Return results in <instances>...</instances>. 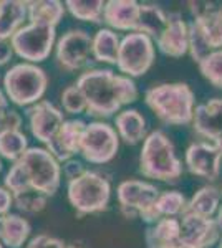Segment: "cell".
<instances>
[{
    "label": "cell",
    "instance_id": "obj_16",
    "mask_svg": "<svg viewBox=\"0 0 222 248\" xmlns=\"http://www.w3.org/2000/svg\"><path fill=\"white\" fill-rule=\"evenodd\" d=\"M156 46L171 58H181L189 53V23L177 12L168 15V25L156 40Z\"/></svg>",
    "mask_w": 222,
    "mask_h": 248
},
{
    "label": "cell",
    "instance_id": "obj_22",
    "mask_svg": "<svg viewBox=\"0 0 222 248\" xmlns=\"http://www.w3.org/2000/svg\"><path fill=\"white\" fill-rule=\"evenodd\" d=\"M32 225L18 214H7L0 223V242L9 248H22L30 237Z\"/></svg>",
    "mask_w": 222,
    "mask_h": 248
},
{
    "label": "cell",
    "instance_id": "obj_46",
    "mask_svg": "<svg viewBox=\"0 0 222 248\" xmlns=\"http://www.w3.org/2000/svg\"><path fill=\"white\" fill-rule=\"evenodd\" d=\"M221 194H222V189H221Z\"/></svg>",
    "mask_w": 222,
    "mask_h": 248
},
{
    "label": "cell",
    "instance_id": "obj_31",
    "mask_svg": "<svg viewBox=\"0 0 222 248\" xmlns=\"http://www.w3.org/2000/svg\"><path fill=\"white\" fill-rule=\"evenodd\" d=\"M48 203V197L40 192L30 189L25 192H20V194L14 195V205L17 207L20 212L23 214H40Z\"/></svg>",
    "mask_w": 222,
    "mask_h": 248
},
{
    "label": "cell",
    "instance_id": "obj_38",
    "mask_svg": "<svg viewBox=\"0 0 222 248\" xmlns=\"http://www.w3.org/2000/svg\"><path fill=\"white\" fill-rule=\"evenodd\" d=\"M14 57V48L9 40H0V66L7 65Z\"/></svg>",
    "mask_w": 222,
    "mask_h": 248
},
{
    "label": "cell",
    "instance_id": "obj_33",
    "mask_svg": "<svg viewBox=\"0 0 222 248\" xmlns=\"http://www.w3.org/2000/svg\"><path fill=\"white\" fill-rule=\"evenodd\" d=\"M3 187L9 189L14 195L32 189L25 170H23V167L18 162H14V166L5 174V177H3Z\"/></svg>",
    "mask_w": 222,
    "mask_h": 248
},
{
    "label": "cell",
    "instance_id": "obj_21",
    "mask_svg": "<svg viewBox=\"0 0 222 248\" xmlns=\"http://www.w3.org/2000/svg\"><path fill=\"white\" fill-rule=\"evenodd\" d=\"M28 18V2L0 0V40H9Z\"/></svg>",
    "mask_w": 222,
    "mask_h": 248
},
{
    "label": "cell",
    "instance_id": "obj_3",
    "mask_svg": "<svg viewBox=\"0 0 222 248\" xmlns=\"http://www.w3.org/2000/svg\"><path fill=\"white\" fill-rule=\"evenodd\" d=\"M139 172L146 179L161 182H176L183 175V162L176 155L174 144L164 131H151L143 141Z\"/></svg>",
    "mask_w": 222,
    "mask_h": 248
},
{
    "label": "cell",
    "instance_id": "obj_27",
    "mask_svg": "<svg viewBox=\"0 0 222 248\" xmlns=\"http://www.w3.org/2000/svg\"><path fill=\"white\" fill-rule=\"evenodd\" d=\"M28 151V139L22 131H0V155L7 161L17 162Z\"/></svg>",
    "mask_w": 222,
    "mask_h": 248
},
{
    "label": "cell",
    "instance_id": "obj_17",
    "mask_svg": "<svg viewBox=\"0 0 222 248\" xmlns=\"http://www.w3.org/2000/svg\"><path fill=\"white\" fill-rule=\"evenodd\" d=\"M192 127L201 138L217 141L222 138V98H212L197 105L192 118Z\"/></svg>",
    "mask_w": 222,
    "mask_h": 248
},
{
    "label": "cell",
    "instance_id": "obj_5",
    "mask_svg": "<svg viewBox=\"0 0 222 248\" xmlns=\"http://www.w3.org/2000/svg\"><path fill=\"white\" fill-rule=\"evenodd\" d=\"M68 202L80 217L106 210L111 199V184L103 174L86 170L78 179L68 182Z\"/></svg>",
    "mask_w": 222,
    "mask_h": 248
},
{
    "label": "cell",
    "instance_id": "obj_34",
    "mask_svg": "<svg viewBox=\"0 0 222 248\" xmlns=\"http://www.w3.org/2000/svg\"><path fill=\"white\" fill-rule=\"evenodd\" d=\"M27 248H67V243L56 237H51V235L40 233L28 242Z\"/></svg>",
    "mask_w": 222,
    "mask_h": 248
},
{
    "label": "cell",
    "instance_id": "obj_8",
    "mask_svg": "<svg viewBox=\"0 0 222 248\" xmlns=\"http://www.w3.org/2000/svg\"><path fill=\"white\" fill-rule=\"evenodd\" d=\"M156 60L154 42L144 33L131 31L121 38L116 66L124 77L138 78L149 71Z\"/></svg>",
    "mask_w": 222,
    "mask_h": 248
},
{
    "label": "cell",
    "instance_id": "obj_4",
    "mask_svg": "<svg viewBox=\"0 0 222 248\" xmlns=\"http://www.w3.org/2000/svg\"><path fill=\"white\" fill-rule=\"evenodd\" d=\"M48 86V77L45 70L34 63H17L7 70L3 77V91L5 96L17 106L30 108L42 101Z\"/></svg>",
    "mask_w": 222,
    "mask_h": 248
},
{
    "label": "cell",
    "instance_id": "obj_12",
    "mask_svg": "<svg viewBox=\"0 0 222 248\" xmlns=\"http://www.w3.org/2000/svg\"><path fill=\"white\" fill-rule=\"evenodd\" d=\"M179 242L183 248H211L221 240L216 218L184 212L179 217Z\"/></svg>",
    "mask_w": 222,
    "mask_h": 248
},
{
    "label": "cell",
    "instance_id": "obj_18",
    "mask_svg": "<svg viewBox=\"0 0 222 248\" xmlns=\"http://www.w3.org/2000/svg\"><path fill=\"white\" fill-rule=\"evenodd\" d=\"M139 18V3L135 0H110L104 5L103 22L111 30L136 31Z\"/></svg>",
    "mask_w": 222,
    "mask_h": 248
},
{
    "label": "cell",
    "instance_id": "obj_24",
    "mask_svg": "<svg viewBox=\"0 0 222 248\" xmlns=\"http://www.w3.org/2000/svg\"><path fill=\"white\" fill-rule=\"evenodd\" d=\"M120 43H121V40L115 30H111V29L98 30L93 35V43H91L93 58L100 63L116 65Z\"/></svg>",
    "mask_w": 222,
    "mask_h": 248
},
{
    "label": "cell",
    "instance_id": "obj_10",
    "mask_svg": "<svg viewBox=\"0 0 222 248\" xmlns=\"http://www.w3.org/2000/svg\"><path fill=\"white\" fill-rule=\"evenodd\" d=\"M120 149V136L108 123L86 124L80 144V154L90 164H106L115 159Z\"/></svg>",
    "mask_w": 222,
    "mask_h": 248
},
{
    "label": "cell",
    "instance_id": "obj_44",
    "mask_svg": "<svg viewBox=\"0 0 222 248\" xmlns=\"http://www.w3.org/2000/svg\"><path fill=\"white\" fill-rule=\"evenodd\" d=\"M0 170H2V161H0Z\"/></svg>",
    "mask_w": 222,
    "mask_h": 248
},
{
    "label": "cell",
    "instance_id": "obj_19",
    "mask_svg": "<svg viewBox=\"0 0 222 248\" xmlns=\"http://www.w3.org/2000/svg\"><path fill=\"white\" fill-rule=\"evenodd\" d=\"M181 223L176 217H164L146 229V248H183L179 242Z\"/></svg>",
    "mask_w": 222,
    "mask_h": 248
},
{
    "label": "cell",
    "instance_id": "obj_43",
    "mask_svg": "<svg viewBox=\"0 0 222 248\" xmlns=\"http://www.w3.org/2000/svg\"><path fill=\"white\" fill-rule=\"evenodd\" d=\"M0 248H3V243L2 242H0Z\"/></svg>",
    "mask_w": 222,
    "mask_h": 248
},
{
    "label": "cell",
    "instance_id": "obj_32",
    "mask_svg": "<svg viewBox=\"0 0 222 248\" xmlns=\"http://www.w3.org/2000/svg\"><path fill=\"white\" fill-rule=\"evenodd\" d=\"M62 106L68 114H82L86 111V99L76 85H70L62 93Z\"/></svg>",
    "mask_w": 222,
    "mask_h": 248
},
{
    "label": "cell",
    "instance_id": "obj_6",
    "mask_svg": "<svg viewBox=\"0 0 222 248\" xmlns=\"http://www.w3.org/2000/svg\"><path fill=\"white\" fill-rule=\"evenodd\" d=\"M159 194L161 192L154 184L138 181V179L123 181L116 189V197H118L121 214L124 215V218H141L149 225L161 220L156 210Z\"/></svg>",
    "mask_w": 222,
    "mask_h": 248
},
{
    "label": "cell",
    "instance_id": "obj_37",
    "mask_svg": "<svg viewBox=\"0 0 222 248\" xmlns=\"http://www.w3.org/2000/svg\"><path fill=\"white\" fill-rule=\"evenodd\" d=\"M20 126H22V116H20L15 109H10L9 114L5 116L3 119V124H2V129H14V131H18Z\"/></svg>",
    "mask_w": 222,
    "mask_h": 248
},
{
    "label": "cell",
    "instance_id": "obj_29",
    "mask_svg": "<svg viewBox=\"0 0 222 248\" xmlns=\"http://www.w3.org/2000/svg\"><path fill=\"white\" fill-rule=\"evenodd\" d=\"M156 210L161 218L164 217H181L188 210V201L184 194L179 190H166L161 192L156 202Z\"/></svg>",
    "mask_w": 222,
    "mask_h": 248
},
{
    "label": "cell",
    "instance_id": "obj_28",
    "mask_svg": "<svg viewBox=\"0 0 222 248\" xmlns=\"http://www.w3.org/2000/svg\"><path fill=\"white\" fill-rule=\"evenodd\" d=\"M104 5L106 2L103 0H67L65 2V9H68L76 20L91 23L103 22Z\"/></svg>",
    "mask_w": 222,
    "mask_h": 248
},
{
    "label": "cell",
    "instance_id": "obj_40",
    "mask_svg": "<svg viewBox=\"0 0 222 248\" xmlns=\"http://www.w3.org/2000/svg\"><path fill=\"white\" fill-rule=\"evenodd\" d=\"M216 223H217V227H219V230L222 233V205L219 207V210H217V214H216Z\"/></svg>",
    "mask_w": 222,
    "mask_h": 248
},
{
    "label": "cell",
    "instance_id": "obj_9",
    "mask_svg": "<svg viewBox=\"0 0 222 248\" xmlns=\"http://www.w3.org/2000/svg\"><path fill=\"white\" fill-rule=\"evenodd\" d=\"M55 40V27L28 22L10 38V45L14 48V53H17L20 58H23L27 63L37 65L50 57Z\"/></svg>",
    "mask_w": 222,
    "mask_h": 248
},
{
    "label": "cell",
    "instance_id": "obj_42",
    "mask_svg": "<svg viewBox=\"0 0 222 248\" xmlns=\"http://www.w3.org/2000/svg\"><path fill=\"white\" fill-rule=\"evenodd\" d=\"M67 248H86V247L82 245V243H78V242H73V243H70V245H67Z\"/></svg>",
    "mask_w": 222,
    "mask_h": 248
},
{
    "label": "cell",
    "instance_id": "obj_2",
    "mask_svg": "<svg viewBox=\"0 0 222 248\" xmlns=\"http://www.w3.org/2000/svg\"><path fill=\"white\" fill-rule=\"evenodd\" d=\"M144 103L164 124H191L196 109L194 91L188 83H161L144 93Z\"/></svg>",
    "mask_w": 222,
    "mask_h": 248
},
{
    "label": "cell",
    "instance_id": "obj_25",
    "mask_svg": "<svg viewBox=\"0 0 222 248\" xmlns=\"http://www.w3.org/2000/svg\"><path fill=\"white\" fill-rule=\"evenodd\" d=\"M222 194L216 186H204L196 192L188 202V210L191 214L201 215V217L214 218L221 207Z\"/></svg>",
    "mask_w": 222,
    "mask_h": 248
},
{
    "label": "cell",
    "instance_id": "obj_36",
    "mask_svg": "<svg viewBox=\"0 0 222 248\" xmlns=\"http://www.w3.org/2000/svg\"><path fill=\"white\" fill-rule=\"evenodd\" d=\"M12 207H14V194L3 186H0V217L10 214Z\"/></svg>",
    "mask_w": 222,
    "mask_h": 248
},
{
    "label": "cell",
    "instance_id": "obj_7",
    "mask_svg": "<svg viewBox=\"0 0 222 248\" xmlns=\"http://www.w3.org/2000/svg\"><path fill=\"white\" fill-rule=\"evenodd\" d=\"M25 170L30 187L40 194L51 197L62 186V166L47 151V147H28L17 161Z\"/></svg>",
    "mask_w": 222,
    "mask_h": 248
},
{
    "label": "cell",
    "instance_id": "obj_23",
    "mask_svg": "<svg viewBox=\"0 0 222 248\" xmlns=\"http://www.w3.org/2000/svg\"><path fill=\"white\" fill-rule=\"evenodd\" d=\"M168 25V14L161 7L151 3H139V18L136 31L148 35L154 42L161 37Z\"/></svg>",
    "mask_w": 222,
    "mask_h": 248
},
{
    "label": "cell",
    "instance_id": "obj_41",
    "mask_svg": "<svg viewBox=\"0 0 222 248\" xmlns=\"http://www.w3.org/2000/svg\"><path fill=\"white\" fill-rule=\"evenodd\" d=\"M214 146L219 149V153H221V155H222V138H219L217 141H214Z\"/></svg>",
    "mask_w": 222,
    "mask_h": 248
},
{
    "label": "cell",
    "instance_id": "obj_39",
    "mask_svg": "<svg viewBox=\"0 0 222 248\" xmlns=\"http://www.w3.org/2000/svg\"><path fill=\"white\" fill-rule=\"evenodd\" d=\"M10 108H9V98L5 96L2 90H0V129H2V124H3V119L5 116L9 114Z\"/></svg>",
    "mask_w": 222,
    "mask_h": 248
},
{
    "label": "cell",
    "instance_id": "obj_13",
    "mask_svg": "<svg viewBox=\"0 0 222 248\" xmlns=\"http://www.w3.org/2000/svg\"><path fill=\"white\" fill-rule=\"evenodd\" d=\"M27 119L34 138H37L45 146L55 138L62 124L65 123L63 111H60L55 105H51L50 101H45V99L28 108Z\"/></svg>",
    "mask_w": 222,
    "mask_h": 248
},
{
    "label": "cell",
    "instance_id": "obj_15",
    "mask_svg": "<svg viewBox=\"0 0 222 248\" xmlns=\"http://www.w3.org/2000/svg\"><path fill=\"white\" fill-rule=\"evenodd\" d=\"M86 123L82 119H65L56 136L47 144V151L58 162H67L80 154V144Z\"/></svg>",
    "mask_w": 222,
    "mask_h": 248
},
{
    "label": "cell",
    "instance_id": "obj_11",
    "mask_svg": "<svg viewBox=\"0 0 222 248\" xmlns=\"http://www.w3.org/2000/svg\"><path fill=\"white\" fill-rule=\"evenodd\" d=\"M93 37L83 29H71L56 42L55 58L62 70L80 71L90 65Z\"/></svg>",
    "mask_w": 222,
    "mask_h": 248
},
{
    "label": "cell",
    "instance_id": "obj_35",
    "mask_svg": "<svg viewBox=\"0 0 222 248\" xmlns=\"http://www.w3.org/2000/svg\"><path fill=\"white\" fill-rule=\"evenodd\" d=\"M86 170L88 169L85 167V164L82 161H78V159H70V161L63 162V166H62V172L68 182L78 179L80 175H83Z\"/></svg>",
    "mask_w": 222,
    "mask_h": 248
},
{
    "label": "cell",
    "instance_id": "obj_45",
    "mask_svg": "<svg viewBox=\"0 0 222 248\" xmlns=\"http://www.w3.org/2000/svg\"><path fill=\"white\" fill-rule=\"evenodd\" d=\"M0 223H2V217H0Z\"/></svg>",
    "mask_w": 222,
    "mask_h": 248
},
{
    "label": "cell",
    "instance_id": "obj_26",
    "mask_svg": "<svg viewBox=\"0 0 222 248\" xmlns=\"http://www.w3.org/2000/svg\"><path fill=\"white\" fill-rule=\"evenodd\" d=\"M65 7L58 0H37L28 2V22L55 27L62 22Z\"/></svg>",
    "mask_w": 222,
    "mask_h": 248
},
{
    "label": "cell",
    "instance_id": "obj_14",
    "mask_svg": "<svg viewBox=\"0 0 222 248\" xmlns=\"http://www.w3.org/2000/svg\"><path fill=\"white\" fill-rule=\"evenodd\" d=\"M184 161L192 175L203 177L209 182H214L221 174L222 155L214 142H192L186 149Z\"/></svg>",
    "mask_w": 222,
    "mask_h": 248
},
{
    "label": "cell",
    "instance_id": "obj_1",
    "mask_svg": "<svg viewBox=\"0 0 222 248\" xmlns=\"http://www.w3.org/2000/svg\"><path fill=\"white\" fill-rule=\"evenodd\" d=\"M86 99V114L110 118L123 106L138 99V88L133 78L116 75L108 68H93L78 77L75 83Z\"/></svg>",
    "mask_w": 222,
    "mask_h": 248
},
{
    "label": "cell",
    "instance_id": "obj_20",
    "mask_svg": "<svg viewBox=\"0 0 222 248\" xmlns=\"http://www.w3.org/2000/svg\"><path fill=\"white\" fill-rule=\"evenodd\" d=\"M115 129L120 139H123L130 146L143 142L146 139L148 126L144 116L138 109H123L115 118Z\"/></svg>",
    "mask_w": 222,
    "mask_h": 248
},
{
    "label": "cell",
    "instance_id": "obj_30",
    "mask_svg": "<svg viewBox=\"0 0 222 248\" xmlns=\"http://www.w3.org/2000/svg\"><path fill=\"white\" fill-rule=\"evenodd\" d=\"M201 75L212 86L222 90V50H216L197 63Z\"/></svg>",
    "mask_w": 222,
    "mask_h": 248
}]
</instances>
